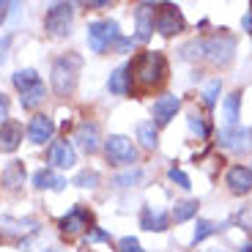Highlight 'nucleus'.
<instances>
[{
	"instance_id": "nucleus-21",
	"label": "nucleus",
	"mask_w": 252,
	"mask_h": 252,
	"mask_svg": "<svg viewBox=\"0 0 252 252\" xmlns=\"http://www.w3.org/2000/svg\"><path fill=\"white\" fill-rule=\"evenodd\" d=\"M137 140L143 148H148V151H154L159 145V132H157V124L154 121H140L137 124Z\"/></svg>"
},
{
	"instance_id": "nucleus-13",
	"label": "nucleus",
	"mask_w": 252,
	"mask_h": 252,
	"mask_svg": "<svg viewBox=\"0 0 252 252\" xmlns=\"http://www.w3.org/2000/svg\"><path fill=\"white\" fill-rule=\"evenodd\" d=\"M225 184H227V189H230L233 195H247V192L252 189L250 167H244V164H233V167L227 170V176H225Z\"/></svg>"
},
{
	"instance_id": "nucleus-10",
	"label": "nucleus",
	"mask_w": 252,
	"mask_h": 252,
	"mask_svg": "<svg viewBox=\"0 0 252 252\" xmlns=\"http://www.w3.org/2000/svg\"><path fill=\"white\" fill-rule=\"evenodd\" d=\"M52 134H55V121L50 118V115L38 113L31 118V124H28V140L36 145H44L52 140Z\"/></svg>"
},
{
	"instance_id": "nucleus-20",
	"label": "nucleus",
	"mask_w": 252,
	"mask_h": 252,
	"mask_svg": "<svg viewBox=\"0 0 252 252\" xmlns=\"http://www.w3.org/2000/svg\"><path fill=\"white\" fill-rule=\"evenodd\" d=\"M167 222H170V217L164 214V211H154V208H143V217H140V225H143L145 230H157V233H162V230H167Z\"/></svg>"
},
{
	"instance_id": "nucleus-19",
	"label": "nucleus",
	"mask_w": 252,
	"mask_h": 252,
	"mask_svg": "<svg viewBox=\"0 0 252 252\" xmlns=\"http://www.w3.org/2000/svg\"><path fill=\"white\" fill-rule=\"evenodd\" d=\"M33 187H36V189H55V192H61V189L66 187V178L41 167V170L33 173Z\"/></svg>"
},
{
	"instance_id": "nucleus-12",
	"label": "nucleus",
	"mask_w": 252,
	"mask_h": 252,
	"mask_svg": "<svg viewBox=\"0 0 252 252\" xmlns=\"http://www.w3.org/2000/svg\"><path fill=\"white\" fill-rule=\"evenodd\" d=\"M22 143V124L14 118L0 124V151L3 154H14Z\"/></svg>"
},
{
	"instance_id": "nucleus-30",
	"label": "nucleus",
	"mask_w": 252,
	"mask_h": 252,
	"mask_svg": "<svg viewBox=\"0 0 252 252\" xmlns=\"http://www.w3.org/2000/svg\"><path fill=\"white\" fill-rule=\"evenodd\" d=\"M71 184H77V187H82V189H94L96 184H99V173L96 170H80Z\"/></svg>"
},
{
	"instance_id": "nucleus-39",
	"label": "nucleus",
	"mask_w": 252,
	"mask_h": 252,
	"mask_svg": "<svg viewBox=\"0 0 252 252\" xmlns=\"http://www.w3.org/2000/svg\"><path fill=\"white\" fill-rule=\"evenodd\" d=\"M8 44V38H3V44H0V61H3V47Z\"/></svg>"
},
{
	"instance_id": "nucleus-18",
	"label": "nucleus",
	"mask_w": 252,
	"mask_h": 252,
	"mask_svg": "<svg viewBox=\"0 0 252 252\" xmlns=\"http://www.w3.org/2000/svg\"><path fill=\"white\" fill-rule=\"evenodd\" d=\"M107 88H110V94H115V96H126L129 91H132V80H129V66H121V69H115L113 74H110Z\"/></svg>"
},
{
	"instance_id": "nucleus-15",
	"label": "nucleus",
	"mask_w": 252,
	"mask_h": 252,
	"mask_svg": "<svg viewBox=\"0 0 252 252\" xmlns=\"http://www.w3.org/2000/svg\"><path fill=\"white\" fill-rule=\"evenodd\" d=\"M134 19H137V41H148L154 33V6L151 3H140L134 8Z\"/></svg>"
},
{
	"instance_id": "nucleus-36",
	"label": "nucleus",
	"mask_w": 252,
	"mask_h": 252,
	"mask_svg": "<svg viewBox=\"0 0 252 252\" xmlns=\"http://www.w3.org/2000/svg\"><path fill=\"white\" fill-rule=\"evenodd\" d=\"M0 118L8 121V96L6 94H0Z\"/></svg>"
},
{
	"instance_id": "nucleus-25",
	"label": "nucleus",
	"mask_w": 252,
	"mask_h": 252,
	"mask_svg": "<svg viewBox=\"0 0 252 252\" xmlns=\"http://www.w3.org/2000/svg\"><path fill=\"white\" fill-rule=\"evenodd\" d=\"M44 96H47V88H44V82H38V85H33L31 91H25V94H22V107L25 110H36L38 104H41V101H44Z\"/></svg>"
},
{
	"instance_id": "nucleus-26",
	"label": "nucleus",
	"mask_w": 252,
	"mask_h": 252,
	"mask_svg": "<svg viewBox=\"0 0 252 252\" xmlns=\"http://www.w3.org/2000/svg\"><path fill=\"white\" fill-rule=\"evenodd\" d=\"M197 206H200L197 200H181V203H176V208H173V220H176V222L192 220V217L197 214Z\"/></svg>"
},
{
	"instance_id": "nucleus-37",
	"label": "nucleus",
	"mask_w": 252,
	"mask_h": 252,
	"mask_svg": "<svg viewBox=\"0 0 252 252\" xmlns=\"http://www.w3.org/2000/svg\"><path fill=\"white\" fill-rule=\"evenodd\" d=\"M241 25H244V31H247V33H252V6H250V11L244 14V19H241Z\"/></svg>"
},
{
	"instance_id": "nucleus-5",
	"label": "nucleus",
	"mask_w": 252,
	"mask_h": 252,
	"mask_svg": "<svg viewBox=\"0 0 252 252\" xmlns=\"http://www.w3.org/2000/svg\"><path fill=\"white\" fill-rule=\"evenodd\" d=\"M71 19H74V6L71 3H55L50 6L44 17V31L50 33L52 38H63L71 33Z\"/></svg>"
},
{
	"instance_id": "nucleus-16",
	"label": "nucleus",
	"mask_w": 252,
	"mask_h": 252,
	"mask_svg": "<svg viewBox=\"0 0 252 252\" xmlns=\"http://www.w3.org/2000/svg\"><path fill=\"white\" fill-rule=\"evenodd\" d=\"M178 107H181V99L178 96H162V99L154 101V121L157 124H170L176 118Z\"/></svg>"
},
{
	"instance_id": "nucleus-24",
	"label": "nucleus",
	"mask_w": 252,
	"mask_h": 252,
	"mask_svg": "<svg viewBox=\"0 0 252 252\" xmlns=\"http://www.w3.org/2000/svg\"><path fill=\"white\" fill-rule=\"evenodd\" d=\"M14 88L17 91H22V94H25V91H31L33 85H38V74H36V69H19V71H14Z\"/></svg>"
},
{
	"instance_id": "nucleus-32",
	"label": "nucleus",
	"mask_w": 252,
	"mask_h": 252,
	"mask_svg": "<svg viewBox=\"0 0 252 252\" xmlns=\"http://www.w3.org/2000/svg\"><path fill=\"white\" fill-rule=\"evenodd\" d=\"M167 176H170V181H176L181 189H189V187H192V181H189V176H187L184 170H178V167H170V173H167Z\"/></svg>"
},
{
	"instance_id": "nucleus-14",
	"label": "nucleus",
	"mask_w": 252,
	"mask_h": 252,
	"mask_svg": "<svg viewBox=\"0 0 252 252\" xmlns=\"http://www.w3.org/2000/svg\"><path fill=\"white\" fill-rule=\"evenodd\" d=\"M74 140H77V145H80L85 154H94L96 148H99V126H96L94 121H82V124H77Z\"/></svg>"
},
{
	"instance_id": "nucleus-34",
	"label": "nucleus",
	"mask_w": 252,
	"mask_h": 252,
	"mask_svg": "<svg viewBox=\"0 0 252 252\" xmlns=\"http://www.w3.org/2000/svg\"><path fill=\"white\" fill-rule=\"evenodd\" d=\"M189 129L195 134H200V137H208V126L203 124V118H197V115H189Z\"/></svg>"
},
{
	"instance_id": "nucleus-8",
	"label": "nucleus",
	"mask_w": 252,
	"mask_h": 252,
	"mask_svg": "<svg viewBox=\"0 0 252 252\" xmlns=\"http://www.w3.org/2000/svg\"><path fill=\"white\" fill-rule=\"evenodd\" d=\"M220 143L227 151L233 154H250L252 151V129L247 126H233V129H222L220 132Z\"/></svg>"
},
{
	"instance_id": "nucleus-11",
	"label": "nucleus",
	"mask_w": 252,
	"mask_h": 252,
	"mask_svg": "<svg viewBox=\"0 0 252 252\" xmlns=\"http://www.w3.org/2000/svg\"><path fill=\"white\" fill-rule=\"evenodd\" d=\"M47 162H50L52 167H58V170H69V167H74L77 154H74V148H71L69 140H55V143L50 145Z\"/></svg>"
},
{
	"instance_id": "nucleus-3",
	"label": "nucleus",
	"mask_w": 252,
	"mask_h": 252,
	"mask_svg": "<svg viewBox=\"0 0 252 252\" xmlns=\"http://www.w3.org/2000/svg\"><path fill=\"white\" fill-rule=\"evenodd\" d=\"M233 52H236V38L225 31L203 38V58L211 61L214 66H227L233 61Z\"/></svg>"
},
{
	"instance_id": "nucleus-23",
	"label": "nucleus",
	"mask_w": 252,
	"mask_h": 252,
	"mask_svg": "<svg viewBox=\"0 0 252 252\" xmlns=\"http://www.w3.org/2000/svg\"><path fill=\"white\" fill-rule=\"evenodd\" d=\"M239 104H241V94H239V91L225 99V129L239 126Z\"/></svg>"
},
{
	"instance_id": "nucleus-1",
	"label": "nucleus",
	"mask_w": 252,
	"mask_h": 252,
	"mask_svg": "<svg viewBox=\"0 0 252 252\" xmlns=\"http://www.w3.org/2000/svg\"><path fill=\"white\" fill-rule=\"evenodd\" d=\"M167 77V58L157 50H145L134 58V63L129 66V80H134L140 85V91L159 88Z\"/></svg>"
},
{
	"instance_id": "nucleus-40",
	"label": "nucleus",
	"mask_w": 252,
	"mask_h": 252,
	"mask_svg": "<svg viewBox=\"0 0 252 252\" xmlns=\"http://www.w3.org/2000/svg\"><path fill=\"white\" fill-rule=\"evenodd\" d=\"M239 252H252V244H247V247H241Z\"/></svg>"
},
{
	"instance_id": "nucleus-9",
	"label": "nucleus",
	"mask_w": 252,
	"mask_h": 252,
	"mask_svg": "<svg viewBox=\"0 0 252 252\" xmlns=\"http://www.w3.org/2000/svg\"><path fill=\"white\" fill-rule=\"evenodd\" d=\"M91 225H94V214H91L88 208H82V206L71 208L69 214L58 222V227H61L63 236H77V233H82V230H91Z\"/></svg>"
},
{
	"instance_id": "nucleus-4",
	"label": "nucleus",
	"mask_w": 252,
	"mask_h": 252,
	"mask_svg": "<svg viewBox=\"0 0 252 252\" xmlns=\"http://www.w3.org/2000/svg\"><path fill=\"white\" fill-rule=\"evenodd\" d=\"M104 154H107L110 164H118V167H132L137 162V148L129 137L124 134H110L104 140Z\"/></svg>"
},
{
	"instance_id": "nucleus-17",
	"label": "nucleus",
	"mask_w": 252,
	"mask_h": 252,
	"mask_svg": "<svg viewBox=\"0 0 252 252\" xmlns=\"http://www.w3.org/2000/svg\"><path fill=\"white\" fill-rule=\"evenodd\" d=\"M0 230L8 233V236L36 233V222L33 220H14V217H0Z\"/></svg>"
},
{
	"instance_id": "nucleus-2",
	"label": "nucleus",
	"mask_w": 252,
	"mask_h": 252,
	"mask_svg": "<svg viewBox=\"0 0 252 252\" xmlns=\"http://www.w3.org/2000/svg\"><path fill=\"white\" fill-rule=\"evenodd\" d=\"M82 69V58L77 52H66L52 63V91L58 96H71L77 91V77Z\"/></svg>"
},
{
	"instance_id": "nucleus-29",
	"label": "nucleus",
	"mask_w": 252,
	"mask_h": 252,
	"mask_svg": "<svg viewBox=\"0 0 252 252\" xmlns=\"http://www.w3.org/2000/svg\"><path fill=\"white\" fill-rule=\"evenodd\" d=\"M233 222L241 227V230L252 233V203H247V206H241L239 211H236V214H233Z\"/></svg>"
},
{
	"instance_id": "nucleus-27",
	"label": "nucleus",
	"mask_w": 252,
	"mask_h": 252,
	"mask_svg": "<svg viewBox=\"0 0 252 252\" xmlns=\"http://www.w3.org/2000/svg\"><path fill=\"white\" fill-rule=\"evenodd\" d=\"M143 178H145V173L140 170V167H132V170H126V173H118V176L113 178V184L115 187H137Z\"/></svg>"
},
{
	"instance_id": "nucleus-42",
	"label": "nucleus",
	"mask_w": 252,
	"mask_h": 252,
	"mask_svg": "<svg viewBox=\"0 0 252 252\" xmlns=\"http://www.w3.org/2000/svg\"><path fill=\"white\" fill-rule=\"evenodd\" d=\"M250 173H252V167H250Z\"/></svg>"
},
{
	"instance_id": "nucleus-7",
	"label": "nucleus",
	"mask_w": 252,
	"mask_h": 252,
	"mask_svg": "<svg viewBox=\"0 0 252 252\" xmlns=\"http://www.w3.org/2000/svg\"><path fill=\"white\" fill-rule=\"evenodd\" d=\"M118 22L115 19H104V22H91L88 25V47L94 52H104L113 41H118Z\"/></svg>"
},
{
	"instance_id": "nucleus-35",
	"label": "nucleus",
	"mask_w": 252,
	"mask_h": 252,
	"mask_svg": "<svg viewBox=\"0 0 252 252\" xmlns=\"http://www.w3.org/2000/svg\"><path fill=\"white\" fill-rule=\"evenodd\" d=\"M85 241H88V244H96V241H110V233H104V230H99V227H91L88 236H85Z\"/></svg>"
},
{
	"instance_id": "nucleus-6",
	"label": "nucleus",
	"mask_w": 252,
	"mask_h": 252,
	"mask_svg": "<svg viewBox=\"0 0 252 252\" xmlns=\"http://www.w3.org/2000/svg\"><path fill=\"white\" fill-rule=\"evenodd\" d=\"M154 28L162 36H176V33H181L187 28V22H184V14L178 11V6L159 3V6H154Z\"/></svg>"
},
{
	"instance_id": "nucleus-22",
	"label": "nucleus",
	"mask_w": 252,
	"mask_h": 252,
	"mask_svg": "<svg viewBox=\"0 0 252 252\" xmlns=\"http://www.w3.org/2000/svg\"><path fill=\"white\" fill-rule=\"evenodd\" d=\"M25 184V164L22 162H11L3 170V187L6 189H19Z\"/></svg>"
},
{
	"instance_id": "nucleus-33",
	"label": "nucleus",
	"mask_w": 252,
	"mask_h": 252,
	"mask_svg": "<svg viewBox=\"0 0 252 252\" xmlns=\"http://www.w3.org/2000/svg\"><path fill=\"white\" fill-rule=\"evenodd\" d=\"M118 250H121V252H143V247H140L137 239H132V236H124V239L118 241Z\"/></svg>"
},
{
	"instance_id": "nucleus-31",
	"label": "nucleus",
	"mask_w": 252,
	"mask_h": 252,
	"mask_svg": "<svg viewBox=\"0 0 252 252\" xmlns=\"http://www.w3.org/2000/svg\"><path fill=\"white\" fill-rule=\"evenodd\" d=\"M220 88H222L220 80H211V82L206 85V91H203V101H206V107H214L217 96H220Z\"/></svg>"
},
{
	"instance_id": "nucleus-41",
	"label": "nucleus",
	"mask_w": 252,
	"mask_h": 252,
	"mask_svg": "<svg viewBox=\"0 0 252 252\" xmlns=\"http://www.w3.org/2000/svg\"><path fill=\"white\" fill-rule=\"evenodd\" d=\"M206 252H225V250H206Z\"/></svg>"
},
{
	"instance_id": "nucleus-38",
	"label": "nucleus",
	"mask_w": 252,
	"mask_h": 252,
	"mask_svg": "<svg viewBox=\"0 0 252 252\" xmlns=\"http://www.w3.org/2000/svg\"><path fill=\"white\" fill-rule=\"evenodd\" d=\"M8 8H11V3H0V22H3V19H6Z\"/></svg>"
},
{
	"instance_id": "nucleus-28",
	"label": "nucleus",
	"mask_w": 252,
	"mask_h": 252,
	"mask_svg": "<svg viewBox=\"0 0 252 252\" xmlns=\"http://www.w3.org/2000/svg\"><path fill=\"white\" fill-rule=\"evenodd\" d=\"M217 230H222L220 225H214V222H208V220H200L197 222V227H195V236H192V244H200L203 239H208L211 233H217Z\"/></svg>"
}]
</instances>
